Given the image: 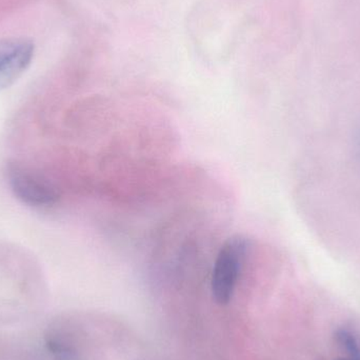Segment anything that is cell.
I'll return each mask as SVG.
<instances>
[{"instance_id":"cell-1","label":"cell","mask_w":360,"mask_h":360,"mask_svg":"<svg viewBox=\"0 0 360 360\" xmlns=\"http://www.w3.org/2000/svg\"><path fill=\"white\" fill-rule=\"evenodd\" d=\"M247 248V240L237 236L229 239L220 249L214 264L211 281L212 294L217 304L230 302L238 281Z\"/></svg>"},{"instance_id":"cell-3","label":"cell","mask_w":360,"mask_h":360,"mask_svg":"<svg viewBox=\"0 0 360 360\" xmlns=\"http://www.w3.org/2000/svg\"><path fill=\"white\" fill-rule=\"evenodd\" d=\"M35 46L27 38L0 40V90L14 84L33 60Z\"/></svg>"},{"instance_id":"cell-4","label":"cell","mask_w":360,"mask_h":360,"mask_svg":"<svg viewBox=\"0 0 360 360\" xmlns=\"http://www.w3.org/2000/svg\"><path fill=\"white\" fill-rule=\"evenodd\" d=\"M338 360H360V353L359 354L349 355V357H347V359H340Z\"/></svg>"},{"instance_id":"cell-2","label":"cell","mask_w":360,"mask_h":360,"mask_svg":"<svg viewBox=\"0 0 360 360\" xmlns=\"http://www.w3.org/2000/svg\"><path fill=\"white\" fill-rule=\"evenodd\" d=\"M8 182L15 196L31 207H50L58 200L54 186L41 175L18 164L8 167Z\"/></svg>"}]
</instances>
